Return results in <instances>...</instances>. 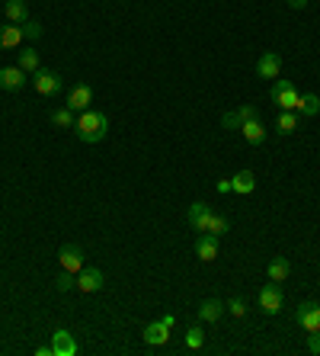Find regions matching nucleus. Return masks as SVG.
I'll return each instance as SVG.
<instances>
[{
    "label": "nucleus",
    "mask_w": 320,
    "mask_h": 356,
    "mask_svg": "<svg viewBox=\"0 0 320 356\" xmlns=\"http://www.w3.org/2000/svg\"><path fill=\"white\" fill-rule=\"evenodd\" d=\"M26 87V71L23 67H0V90H10V94H17Z\"/></svg>",
    "instance_id": "obj_11"
},
{
    "label": "nucleus",
    "mask_w": 320,
    "mask_h": 356,
    "mask_svg": "<svg viewBox=\"0 0 320 356\" xmlns=\"http://www.w3.org/2000/svg\"><path fill=\"white\" fill-rule=\"evenodd\" d=\"M282 71V55L279 52H263L259 61H256V74L263 77V81H275Z\"/></svg>",
    "instance_id": "obj_10"
},
{
    "label": "nucleus",
    "mask_w": 320,
    "mask_h": 356,
    "mask_svg": "<svg viewBox=\"0 0 320 356\" xmlns=\"http://www.w3.org/2000/svg\"><path fill=\"white\" fill-rule=\"evenodd\" d=\"M224 311H228V308H224V302H221V299H205L199 305V321H202V324H215Z\"/></svg>",
    "instance_id": "obj_16"
},
{
    "label": "nucleus",
    "mask_w": 320,
    "mask_h": 356,
    "mask_svg": "<svg viewBox=\"0 0 320 356\" xmlns=\"http://www.w3.org/2000/svg\"><path fill=\"white\" fill-rule=\"evenodd\" d=\"M195 257H199L202 263L215 260V257H218V238L215 235H199V241H195Z\"/></svg>",
    "instance_id": "obj_15"
},
{
    "label": "nucleus",
    "mask_w": 320,
    "mask_h": 356,
    "mask_svg": "<svg viewBox=\"0 0 320 356\" xmlns=\"http://www.w3.org/2000/svg\"><path fill=\"white\" fill-rule=\"evenodd\" d=\"M103 286H106V276H103L100 266H83V270L77 273V289H81L83 295H93V292H100Z\"/></svg>",
    "instance_id": "obj_6"
},
{
    "label": "nucleus",
    "mask_w": 320,
    "mask_h": 356,
    "mask_svg": "<svg viewBox=\"0 0 320 356\" xmlns=\"http://www.w3.org/2000/svg\"><path fill=\"white\" fill-rule=\"evenodd\" d=\"M74 286H77L74 273H64L61 270V276H58V292H67V289H74Z\"/></svg>",
    "instance_id": "obj_30"
},
{
    "label": "nucleus",
    "mask_w": 320,
    "mask_h": 356,
    "mask_svg": "<svg viewBox=\"0 0 320 356\" xmlns=\"http://www.w3.org/2000/svg\"><path fill=\"white\" fill-rule=\"evenodd\" d=\"M19 29H23V36H26V39H39V36H42V26H39L36 19H26Z\"/></svg>",
    "instance_id": "obj_29"
},
{
    "label": "nucleus",
    "mask_w": 320,
    "mask_h": 356,
    "mask_svg": "<svg viewBox=\"0 0 320 356\" xmlns=\"http://www.w3.org/2000/svg\"><path fill=\"white\" fill-rule=\"evenodd\" d=\"M295 129H298V113H295V109H282L279 119H275V132H279V135H292Z\"/></svg>",
    "instance_id": "obj_22"
},
{
    "label": "nucleus",
    "mask_w": 320,
    "mask_h": 356,
    "mask_svg": "<svg viewBox=\"0 0 320 356\" xmlns=\"http://www.w3.org/2000/svg\"><path fill=\"white\" fill-rule=\"evenodd\" d=\"M224 308H228V315H234V318H244V315H247V302H244V299H231Z\"/></svg>",
    "instance_id": "obj_28"
},
{
    "label": "nucleus",
    "mask_w": 320,
    "mask_h": 356,
    "mask_svg": "<svg viewBox=\"0 0 320 356\" xmlns=\"http://www.w3.org/2000/svg\"><path fill=\"white\" fill-rule=\"evenodd\" d=\"M32 87H36V94L39 96H58L61 94V87H64V81H61V74L58 71H48V67H39L36 74H32Z\"/></svg>",
    "instance_id": "obj_4"
},
{
    "label": "nucleus",
    "mask_w": 320,
    "mask_h": 356,
    "mask_svg": "<svg viewBox=\"0 0 320 356\" xmlns=\"http://www.w3.org/2000/svg\"><path fill=\"white\" fill-rule=\"evenodd\" d=\"M3 13H7V23H13V26H23L29 19L26 0H7V3H3Z\"/></svg>",
    "instance_id": "obj_17"
},
{
    "label": "nucleus",
    "mask_w": 320,
    "mask_h": 356,
    "mask_svg": "<svg viewBox=\"0 0 320 356\" xmlns=\"http://www.w3.org/2000/svg\"><path fill=\"white\" fill-rule=\"evenodd\" d=\"M52 350H55V356H77V340H74L71 331L58 328L52 334Z\"/></svg>",
    "instance_id": "obj_12"
},
{
    "label": "nucleus",
    "mask_w": 320,
    "mask_h": 356,
    "mask_svg": "<svg viewBox=\"0 0 320 356\" xmlns=\"http://www.w3.org/2000/svg\"><path fill=\"white\" fill-rule=\"evenodd\" d=\"M109 132V116L106 113H96V109H83L74 122V135L83 141V145H96V141L106 138Z\"/></svg>",
    "instance_id": "obj_1"
},
{
    "label": "nucleus",
    "mask_w": 320,
    "mask_h": 356,
    "mask_svg": "<svg viewBox=\"0 0 320 356\" xmlns=\"http://www.w3.org/2000/svg\"><path fill=\"white\" fill-rule=\"evenodd\" d=\"M23 39H26L23 29L13 26V23H10V26H0V48H17Z\"/></svg>",
    "instance_id": "obj_21"
},
{
    "label": "nucleus",
    "mask_w": 320,
    "mask_h": 356,
    "mask_svg": "<svg viewBox=\"0 0 320 356\" xmlns=\"http://www.w3.org/2000/svg\"><path fill=\"white\" fill-rule=\"evenodd\" d=\"M253 189H256L253 170H240L237 177H231V193H237V196H250Z\"/></svg>",
    "instance_id": "obj_18"
},
{
    "label": "nucleus",
    "mask_w": 320,
    "mask_h": 356,
    "mask_svg": "<svg viewBox=\"0 0 320 356\" xmlns=\"http://www.w3.org/2000/svg\"><path fill=\"white\" fill-rule=\"evenodd\" d=\"M19 67H23V71H26V74H36L39 67V52H32V48H23V52H19Z\"/></svg>",
    "instance_id": "obj_26"
},
{
    "label": "nucleus",
    "mask_w": 320,
    "mask_h": 356,
    "mask_svg": "<svg viewBox=\"0 0 320 356\" xmlns=\"http://www.w3.org/2000/svg\"><path fill=\"white\" fill-rule=\"evenodd\" d=\"M240 132H244V138H247L253 148H259V145L266 141V129H263V122H259V119L244 122V125H240Z\"/></svg>",
    "instance_id": "obj_20"
},
{
    "label": "nucleus",
    "mask_w": 320,
    "mask_h": 356,
    "mask_svg": "<svg viewBox=\"0 0 320 356\" xmlns=\"http://www.w3.org/2000/svg\"><path fill=\"white\" fill-rule=\"evenodd\" d=\"M211 206H205V202H192L189 212H186V222H189L192 231H199V235H209V225H211Z\"/></svg>",
    "instance_id": "obj_5"
},
{
    "label": "nucleus",
    "mask_w": 320,
    "mask_h": 356,
    "mask_svg": "<svg viewBox=\"0 0 320 356\" xmlns=\"http://www.w3.org/2000/svg\"><path fill=\"white\" fill-rule=\"evenodd\" d=\"M250 119H259V109H256V106H240V109H234V113H224L221 125H224V129H240V125L250 122Z\"/></svg>",
    "instance_id": "obj_13"
},
{
    "label": "nucleus",
    "mask_w": 320,
    "mask_h": 356,
    "mask_svg": "<svg viewBox=\"0 0 320 356\" xmlns=\"http://www.w3.org/2000/svg\"><path fill=\"white\" fill-rule=\"evenodd\" d=\"M93 103V87L90 84H74L71 90H67V103L64 106H71L74 113H83V109H90Z\"/></svg>",
    "instance_id": "obj_9"
},
{
    "label": "nucleus",
    "mask_w": 320,
    "mask_h": 356,
    "mask_svg": "<svg viewBox=\"0 0 320 356\" xmlns=\"http://www.w3.org/2000/svg\"><path fill=\"white\" fill-rule=\"evenodd\" d=\"M36 356H55V350H52V344H48V347H39Z\"/></svg>",
    "instance_id": "obj_32"
},
{
    "label": "nucleus",
    "mask_w": 320,
    "mask_h": 356,
    "mask_svg": "<svg viewBox=\"0 0 320 356\" xmlns=\"http://www.w3.org/2000/svg\"><path fill=\"white\" fill-rule=\"evenodd\" d=\"M141 337H145L147 347H164L167 340H170V328H167L164 321H151V324L145 328V334H141Z\"/></svg>",
    "instance_id": "obj_14"
},
{
    "label": "nucleus",
    "mask_w": 320,
    "mask_h": 356,
    "mask_svg": "<svg viewBox=\"0 0 320 356\" xmlns=\"http://www.w3.org/2000/svg\"><path fill=\"white\" fill-rule=\"evenodd\" d=\"M74 122H77V116H74L71 106L52 109V125H58V129H74Z\"/></svg>",
    "instance_id": "obj_24"
},
{
    "label": "nucleus",
    "mask_w": 320,
    "mask_h": 356,
    "mask_svg": "<svg viewBox=\"0 0 320 356\" xmlns=\"http://www.w3.org/2000/svg\"><path fill=\"white\" fill-rule=\"evenodd\" d=\"M298 116H308V119H314V116L320 113V96L317 94H304L301 100H298V109H295Z\"/></svg>",
    "instance_id": "obj_23"
},
{
    "label": "nucleus",
    "mask_w": 320,
    "mask_h": 356,
    "mask_svg": "<svg viewBox=\"0 0 320 356\" xmlns=\"http://www.w3.org/2000/svg\"><path fill=\"white\" fill-rule=\"evenodd\" d=\"M58 263H61L64 273H77L83 270V247H77V244H64L61 251H58Z\"/></svg>",
    "instance_id": "obj_8"
},
{
    "label": "nucleus",
    "mask_w": 320,
    "mask_h": 356,
    "mask_svg": "<svg viewBox=\"0 0 320 356\" xmlns=\"http://www.w3.org/2000/svg\"><path fill=\"white\" fill-rule=\"evenodd\" d=\"M228 228H231V222L224 216H211V225H209V235H215V238H221V235H228Z\"/></svg>",
    "instance_id": "obj_27"
},
{
    "label": "nucleus",
    "mask_w": 320,
    "mask_h": 356,
    "mask_svg": "<svg viewBox=\"0 0 320 356\" xmlns=\"http://www.w3.org/2000/svg\"><path fill=\"white\" fill-rule=\"evenodd\" d=\"M308 350H311V353H320V331H311V334H308Z\"/></svg>",
    "instance_id": "obj_31"
},
{
    "label": "nucleus",
    "mask_w": 320,
    "mask_h": 356,
    "mask_svg": "<svg viewBox=\"0 0 320 356\" xmlns=\"http://www.w3.org/2000/svg\"><path fill=\"white\" fill-rule=\"evenodd\" d=\"M266 273H269V282H279V286H282V282L292 276V263H288V257H273Z\"/></svg>",
    "instance_id": "obj_19"
},
{
    "label": "nucleus",
    "mask_w": 320,
    "mask_h": 356,
    "mask_svg": "<svg viewBox=\"0 0 320 356\" xmlns=\"http://www.w3.org/2000/svg\"><path fill=\"white\" fill-rule=\"evenodd\" d=\"M256 305H259V311L263 315H279V311L285 308V292L279 282H266L263 289H259V295H256Z\"/></svg>",
    "instance_id": "obj_3"
},
{
    "label": "nucleus",
    "mask_w": 320,
    "mask_h": 356,
    "mask_svg": "<svg viewBox=\"0 0 320 356\" xmlns=\"http://www.w3.org/2000/svg\"><path fill=\"white\" fill-rule=\"evenodd\" d=\"M288 3H292L295 10H304V7H308V0H288Z\"/></svg>",
    "instance_id": "obj_33"
},
{
    "label": "nucleus",
    "mask_w": 320,
    "mask_h": 356,
    "mask_svg": "<svg viewBox=\"0 0 320 356\" xmlns=\"http://www.w3.org/2000/svg\"><path fill=\"white\" fill-rule=\"evenodd\" d=\"M202 347H205V331H202V324H192V328L186 331V350L199 353Z\"/></svg>",
    "instance_id": "obj_25"
},
{
    "label": "nucleus",
    "mask_w": 320,
    "mask_h": 356,
    "mask_svg": "<svg viewBox=\"0 0 320 356\" xmlns=\"http://www.w3.org/2000/svg\"><path fill=\"white\" fill-rule=\"evenodd\" d=\"M269 100H273L279 109H298V100H301V94H298L295 81H288V77H275L273 90H269Z\"/></svg>",
    "instance_id": "obj_2"
},
{
    "label": "nucleus",
    "mask_w": 320,
    "mask_h": 356,
    "mask_svg": "<svg viewBox=\"0 0 320 356\" xmlns=\"http://www.w3.org/2000/svg\"><path fill=\"white\" fill-rule=\"evenodd\" d=\"M295 321H298V328H304L308 334L320 331V305L317 302H301V305L295 308Z\"/></svg>",
    "instance_id": "obj_7"
}]
</instances>
